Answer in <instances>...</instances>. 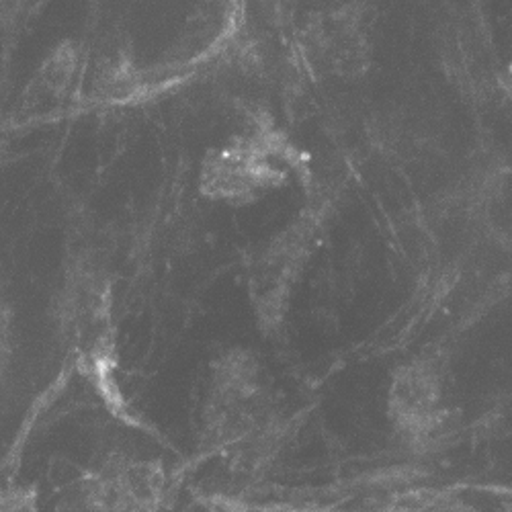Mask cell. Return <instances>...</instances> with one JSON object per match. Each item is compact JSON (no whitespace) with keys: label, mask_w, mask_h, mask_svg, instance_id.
I'll list each match as a JSON object with an SVG mask.
<instances>
[{"label":"cell","mask_w":512,"mask_h":512,"mask_svg":"<svg viewBox=\"0 0 512 512\" xmlns=\"http://www.w3.org/2000/svg\"><path fill=\"white\" fill-rule=\"evenodd\" d=\"M275 433L277 420L261 363L246 349L226 351L211 365L201 447L232 472H250L271 455Z\"/></svg>","instance_id":"6da1fadb"},{"label":"cell","mask_w":512,"mask_h":512,"mask_svg":"<svg viewBox=\"0 0 512 512\" xmlns=\"http://www.w3.org/2000/svg\"><path fill=\"white\" fill-rule=\"evenodd\" d=\"M39 490L33 484H9L0 488V512H37Z\"/></svg>","instance_id":"52a82bcc"},{"label":"cell","mask_w":512,"mask_h":512,"mask_svg":"<svg viewBox=\"0 0 512 512\" xmlns=\"http://www.w3.org/2000/svg\"><path fill=\"white\" fill-rule=\"evenodd\" d=\"M113 285L107 269L82 259L72 263L54 304V322L66 347L78 355L113 336Z\"/></svg>","instance_id":"3957f363"},{"label":"cell","mask_w":512,"mask_h":512,"mask_svg":"<svg viewBox=\"0 0 512 512\" xmlns=\"http://www.w3.org/2000/svg\"><path fill=\"white\" fill-rule=\"evenodd\" d=\"M173 482L160 459L111 455L84 480L80 502L93 512H164Z\"/></svg>","instance_id":"7a4b0ae2"},{"label":"cell","mask_w":512,"mask_h":512,"mask_svg":"<svg viewBox=\"0 0 512 512\" xmlns=\"http://www.w3.org/2000/svg\"><path fill=\"white\" fill-rule=\"evenodd\" d=\"M78 361L82 367V375L87 377V381L105 402L109 412L125 422H134L130 406H127V400L117 379L119 357L115 349V336H107L95 347L80 353Z\"/></svg>","instance_id":"5b68a950"},{"label":"cell","mask_w":512,"mask_h":512,"mask_svg":"<svg viewBox=\"0 0 512 512\" xmlns=\"http://www.w3.org/2000/svg\"><path fill=\"white\" fill-rule=\"evenodd\" d=\"M281 181L283 173L269 162L265 152L244 146L226 150L205 164L201 191L211 199L250 203Z\"/></svg>","instance_id":"277c9868"},{"label":"cell","mask_w":512,"mask_h":512,"mask_svg":"<svg viewBox=\"0 0 512 512\" xmlns=\"http://www.w3.org/2000/svg\"><path fill=\"white\" fill-rule=\"evenodd\" d=\"M394 408L406 429L418 431L431 424L437 408V383L429 371L410 369L396 381Z\"/></svg>","instance_id":"8992f818"},{"label":"cell","mask_w":512,"mask_h":512,"mask_svg":"<svg viewBox=\"0 0 512 512\" xmlns=\"http://www.w3.org/2000/svg\"><path fill=\"white\" fill-rule=\"evenodd\" d=\"M15 355V318L7 300L0 295V379H3L13 363Z\"/></svg>","instance_id":"ba28073f"}]
</instances>
